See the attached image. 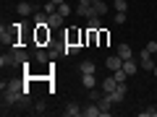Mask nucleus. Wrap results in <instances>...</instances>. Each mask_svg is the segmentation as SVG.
I'll list each match as a JSON object with an SVG mask.
<instances>
[{
	"instance_id": "obj_1",
	"label": "nucleus",
	"mask_w": 157,
	"mask_h": 117,
	"mask_svg": "<svg viewBox=\"0 0 157 117\" xmlns=\"http://www.w3.org/2000/svg\"><path fill=\"white\" fill-rule=\"evenodd\" d=\"M24 94H26V86L18 83V81H8V83H3V109L18 104Z\"/></svg>"
},
{
	"instance_id": "obj_2",
	"label": "nucleus",
	"mask_w": 157,
	"mask_h": 117,
	"mask_svg": "<svg viewBox=\"0 0 157 117\" xmlns=\"http://www.w3.org/2000/svg\"><path fill=\"white\" fill-rule=\"evenodd\" d=\"M18 34H21V23H11L0 29V39L6 47H18Z\"/></svg>"
},
{
	"instance_id": "obj_3",
	"label": "nucleus",
	"mask_w": 157,
	"mask_h": 117,
	"mask_svg": "<svg viewBox=\"0 0 157 117\" xmlns=\"http://www.w3.org/2000/svg\"><path fill=\"white\" fill-rule=\"evenodd\" d=\"M76 13L84 16V18H92L94 16V3H92V0H78L76 3Z\"/></svg>"
},
{
	"instance_id": "obj_4",
	"label": "nucleus",
	"mask_w": 157,
	"mask_h": 117,
	"mask_svg": "<svg viewBox=\"0 0 157 117\" xmlns=\"http://www.w3.org/2000/svg\"><path fill=\"white\" fill-rule=\"evenodd\" d=\"M97 104H100V109H102V117H107V115H110V112H113V104H115V101L110 99V94H102Z\"/></svg>"
},
{
	"instance_id": "obj_5",
	"label": "nucleus",
	"mask_w": 157,
	"mask_h": 117,
	"mask_svg": "<svg viewBox=\"0 0 157 117\" xmlns=\"http://www.w3.org/2000/svg\"><path fill=\"white\" fill-rule=\"evenodd\" d=\"M105 65H107V70H118V68H123V57H121V55H118V52H115V55H107V60H105Z\"/></svg>"
},
{
	"instance_id": "obj_6",
	"label": "nucleus",
	"mask_w": 157,
	"mask_h": 117,
	"mask_svg": "<svg viewBox=\"0 0 157 117\" xmlns=\"http://www.w3.org/2000/svg\"><path fill=\"white\" fill-rule=\"evenodd\" d=\"M126 91H128V89H126V83H118V89L110 91V99L115 101V104H121V101L126 99Z\"/></svg>"
},
{
	"instance_id": "obj_7",
	"label": "nucleus",
	"mask_w": 157,
	"mask_h": 117,
	"mask_svg": "<svg viewBox=\"0 0 157 117\" xmlns=\"http://www.w3.org/2000/svg\"><path fill=\"white\" fill-rule=\"evenodd\" d=\"M123 70L128 73V76H136V73L141 70V68H139V60H136V57H131V60H123Z\"/></svg>"
},
{
	"instance_id": "obj_8",
	"label": "nucleus",
	"mask_w": 157,
	"mask_h": 117,
	"mask_svg": "<svg viewBox=\"0 0 157 117\" xmlns=\"http://www.w3.org/2000/svg\"><path fill=\"white\" fill-rule=\"evenodd\" d=\"M81 117H102V109H100V104H89V107H84L81 109Z\"/></svg>"
},
{
	"instance_id": "obj_9",
	"label": "nucleus",
	"mask_w": 157,
	"mask_h": 117,
	"mask_svg": "<svg viewBox=\"0 0 157 117\" xmlns=\"http://www.w3.org/2000/svg\"><path fill=\"white\" fill-rule=\"evenodd\" d=\"M16 13L21 18H29V16H34V8H32V3H18L16 5Z\"/></svg>"
},
{
	"instance_id": "obj_10",
	"label": "nucleus",
	"mask_w": 157,
	"mask_h": 117,
	"mask_svg": "<svg viewBox=\"0 0 157 117\" xmlns=\"http://www.w3.org/2000/svg\"><path fill=\"white\" fill-rule=\"evenodd\" d=\"M50 42V26H37V44Z\"/></svg>"
},
{
	"instance_id": "obj_11",
	"label": "nucleus",
	"mask_w": 157,
	"mask_h": 117,
	"mask_svg": "<svg viewBox=\"0 0 157 117\" xmlns=\"http://www.w3.org/2000/svg\"><path fill=\"white\" fill-rule=\"evenodd\" d=\"M115 89H118V81L113 78V73H110V76L102 81V91H105V94H110V91H115Z\"/></svg>"
},
{
	"instance_id": "obj_12",
	"label": "nucleus",
	"mask_w": 157,
	"mask_h": 117,
	"mask_svg": "<svg viewBox=\"0 0 157 117\" xmlns=\"http://www.w3.org/2000/svg\"><path fill=\"white\" fill-rule=\"evenodd\" d=\"M81 83H84V89H94V86H97L94 73H81Z\"/></svg>"
},
{
	"instance_id": "obj_13",
	"label": "nucleus",
	"mask_w": 157,
	"mask_h": 117,
	"mask_svg": "<svg viewBox=\"0 0 157 117\" xmlns=\"http://www.w3.org/2000/svg\"><path fill=\"white\" fill-rule=\"evenodd\" d=\"M107 11H110V3H105V0H94V16H105Z\"/></svg>"
},
{
	"instance_id": "obj_14",
	"label": "nucleus",
	"mask_w": 157,
	"mask_h": 117,
	"mask_svg": "<svg viewBox=\"0 0 157 117\" xmlns=\"http://www.w3.org/2000/svg\"><path fill=\"white\" fill-rule=\"evenodd\" d=\"M63 21H66V18H63L60 13H50V16H47V26H50V29H55V26H63Z\"/></svg>"
},
{
	"instance_id": "obj_15",
	"label": "nucleus",
	"mask_w": 157,
	"mask_h": 117,
	"mask_svg": "<svg viewBox=\"0 0 157 117\" xmlns=\"http://www.w3.org/2000/svg\"><path fill=\"white\" fill-rule=\"evenodd\" d=\"M55 55H58V52H45V50H37V52H34V60H37V62H47L50 57H55Z\"/></svg>"
},
{
	"instance_id": "obj_16",
	"label": "nucleus",
	"mask_w": 157,
	"mask_h": 117,
	"mask_svg": "<svg viewBox=\"0 0 157 117\" xmlns=\"http://www.w3.org/2000/svg\"><path fill=\"white\" fill-rule=\"evenodd\" d=\"M155 65H157V60H155V57H144V60H139V68H141V70H155Z\"/></svg>"
},
{
	"instance_id": "obj_17",
	"label": "nucleus",
	"mask_w": 157,
	"mask_h": 117,
	"mask_svg": "<svg viewBox=\"0 0 157 117\" xmlns=\"http://www.w3.org/2000/svg\"><path fill=\"white\" fill-rule=\"evenodd\" d=\"M0 65H3V68H16V60H13V52H6V55L0 57Z\"/></svg>"
},
{
	"instance_id": "obj_18",
	"label": "nucleus",
	"mask_w": 157,
	"mask_h": 117,
	"mask_svg": "<svg viewBox=\"0 0 157 117\" xmlns=\"http://www.w3.org/2000/svg\"><path fill=\"white\" fill-rule=\"evenodd\" d=\"M63 115H66V117H76V115H81V107H78V104H73V101H71V104H68L66 109H63Z\"/></svg>"
},
{
	"instance_id": "obj_19",
	"label": "nucleus",
	"mask_w": 157,
	"mask_h": 117,
	"mask_svg": "<svg viewBox=\"0 0 157 117\" xmlns=\"http://www.w3.org/2000/svg\"><path fill=\"white\" fill-rule=\"evenodd\" d=\"M118 55L123 57V60H131V57H134V52H131L128 44H118Z\"/></svg>"
},
{
	"instance_id": "obj_20",
	"label": "nucleus",
	"mask_w": 157,
	"mask_h": 117,
	"mask_svg": "<svg viewBox=\"0 0 157 117\" xmlns=\"http://www.w3.org/2000/svg\"><path fill=\"white\" fill-rule=\"evenodd\" d=\"M58 13H60L63 18H68V16H71V13H76V8H71V5H68V3H60V5H58Z\"/></svg>"
},
{
	"instance_id": "obj_21",
	"label": "nucleus",
	"mask_w": 157,
	"mask_h": 117,
	"mask_svg": "<svg viewBox=\"0 0 157 117\" xmlns=\"http://www.w3.org/2000/svg\"><path fill=\"white\" fill-rule=\"evenodd\" d=\"M78 70H81V73H94V70H97V65H94L92 60H84L81 65H78Z\"/></svg>"
},
{
	"instance_id": "obj_22",
	"label": "nucleus",
	"mask_w": 157,
	"mask_h": 117,
	"mask_svg": "<svg viewBox=\"0 0 157 117\" xmlns=\"http://www.w3.org/2000/svg\"><path fill=\"white\" fill-rule=\"evenodd\" d=\"M113 78H115L118 83H126V78H128V73H126L123 68H118V70H113Z\"/></svg>"
},
{
	"instance_id": "obj_23",
	"label": "nucleus",
	"mask_w": 157,
	"mask_h": 117,
	"mask_svg": "<svg viewBox=\"0 0 157 117\" xmlns=\"http://www.w3.org/2000/svg\"><path fill=\"white\" fill-rule=\"evenodd\" d=\"M113 8H115V13H126L128 11V3L126 0H113Z\"/></svg>"
},
{
	"instance_id": "obj_24",
	"label": "nucleus",
	"mask_w": 157,
	"mask_h": 117,
	"mask_svg": "<svg viewBox=\"0 0 157 117\" xmlns=\"http://www.w3.org/2000/svg\"><path fill=\"white\" fill-rule=\"evenodd\" d=\"M66 44H81V42H78V31H76V29H71V31H68Z\"/></svg>"
},
{
	"instance_id": "obj_25",
	"label": "nucleus",
	"mask_w": 157,
	"mask_h": 117,
	"mask_svg": "<svg viewBox=\"0 0 157 117\" xmlns=\"http://www.w3.org/2000/svg\"><path fill=\"white\" fill-rule=\"evenodd\" d=\"M34 26H47V13H34Z\"/></svg>"
},
{
	"instance_id": "obj_26",
	"label": "nucleus",
	"mask_w": 157,
	"mask_h": 117,
	"mask_svg": "<svg viewBox=\"0 0 157 117\" xmlns=\"http://www.w3.org/2000/svg\"><path fill=\"white\" fill-rule=\"evenodd\" d=\"M78 50H81V44H66V47H63V52H66V55H76Z\"/></svg>"
},
{
	"instance_id": "obj_27",
	"label": "nucleus",
	"mask_w": 157,
	"mask_h": 117,
	"mask_svg": "<svg viewBox=\"0 0 157 117\" xmlns=\"http://www.w3.org/2000/svg\"><path fill=\"white\" fill-rule=\"evenodd\" d=\"M89 29H94V31H100V29H102V23H100V16H92V18H89Z\"/></svg>"
},
{
	"instance_id": "obj_28",
	"label": "nucleus",
	"mask_w": 157,
	"mask_h": 117,
	"mask_svg": "<svg viewBox=\"0 0 157 117\" xmlns=\"http://www.w3.org/2000/svg\"><path fill=\"white\" fill-rule=\"evenodd\" d=\"M102 94H105V91H97V86H94V89H89V101H100Z\"/></svg>"
},
{
	"instance_id": "obj_29",
	"label": "nucleus",
	"mask_w": 157,
	"mask_h": 117,
	"mask_svg": "<svg viewBox=\"0 0 157 117\" xmlns=\"http://www.w3.org/2000/svg\"><path fill=\"white\" fill-rule=\"evenodd\" d=\"M45 13L50 16V13H58V5L52 3V0H47V5H45Z\"/></svg>"
},
{
	"instance_id": "obj_30",
	"label": "nucleus",
	"mask_w": 157,
	"mask_h": 117,
	"mask_svg": "<svg viewBox=\"0 0 157 117\" xmlns=\"http://www.w3.org/2000/svg\"><path fill=\"white\" fill-rule=\"evenodd\" d=\"M144 50H147V52H149V55H155V52H157V42H155V39H152V42H149V44H147V47H144Z\"/></svg>"
},
{
	"instance_id": "obj_31",
	"label": "nucleus",
	"mask_w": 157,
	"mask_h": 117,
	"mask_svg": "<svg viewBox=\"0 0 157 117\" xmlns=\"http://www.w3.org/2000/svg\"><path fill=\"white\" fill-rule=\"evenodd\" d=\"M45 104H42V101H39V104H34V115H45Z\"/></svg>"
},
{
	"instance_id": "obj_32",
	"label": "nucleus",
	"mask_w": 157,
	"mask_h": 117,
	"mask_svg": "<svg viewBox=\"0 0 157 117\" xmlns=\"http://www.w3.org/2000/svg\"><path fill=\"white\" fill-rule=\"evenodd\" d=\"M115 23L121 26V23H126V13H115Z\"/></svg>"
},
{
	"instance_id": "obj_33",
	"label": "nucleus",
	"mask_w": 157,
	"mask_h": 117,
	"mask_svg": "<svg viewBox=\"0 0 157 117\" xmlns=\"http://www.w3.org/2000/svg\"><path fill=\"white\" fill-rule=\"evenodd\" d=\"M52 3H55V5H60V3H66V0H52Z\"/></svg>"
},
{
	"instance_id": "obj_34",
	"label": "nucleus",
	"mask_w": 157,
	"mask_h": 117,
	"mask_svg": "<svg viewBox=\"0 0 157 117\" xmlns=\"http://www.w3.org/2000/svg\"><path fill=\"white\" fill-rule=\"evenodd\" d=\"M152 76H155V78H157V65H155V70H152Z\"/></svg>"
},
{
	"instance_id": "obj_35",
	"label": "nucleus",
	"mask_w": 157,
	"mask_h": 117,
	"mask_svg": "<svg viewBox=\"0 0 157 117\" xmlns=\"http://www.w3.org/2000/svg\"><path fill=\"white\" fill-rule=\"evenodd\" d=\"M155 60H157V52H155Z\"/></svg>"
},
{
	"instance_id": "obj_36",
	"label": "nucleus",
	"mask_w": 157,
	"mask_h": 117,
	"mask_svg": "<svg viewBox=\"0 0 157 117\" xmlns=\"http://www.w3.org/2000/svg\"><path fill=\"white\" fill-rule=\"evenodd\" d=\"M92 3H94V0H92Z\"/></svg>"
}]
</instances>
